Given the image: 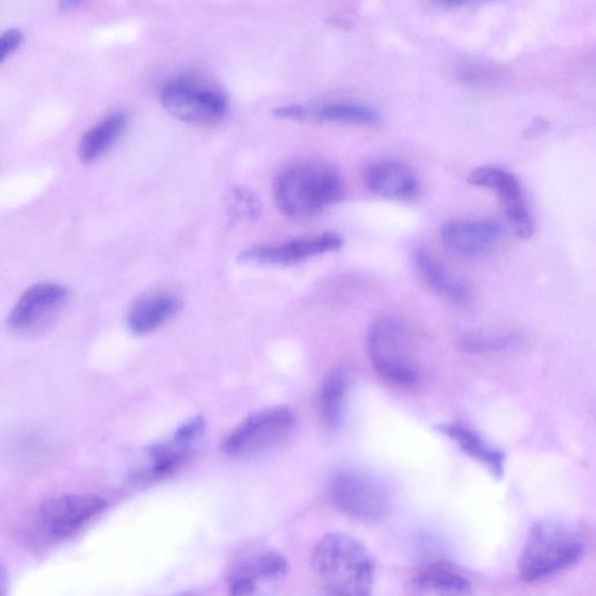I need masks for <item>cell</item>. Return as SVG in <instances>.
I'll use <instances>...</instances> for the list:
<instances>
[{"label":"cell","mask_w":596,"mask_h":596,"mask_svg":"<svg viewBox=\"0 0 596 596\" xmlns=\"http://www.w3.org/2000/svg\"><path fill=\"white\" fill-rule=\"evenodd\" d=\"M313 570L327 596H370L376 562L367 547L344 533H331L316 545Z\"/></svg>","instance_id":"obj_1"},{"label":"cell","mask_w":596,"mask_h":596,"mask_svg":"<svg viewBox=\"0 0 596 596\" xmlns=\"http://www.w3.org/2000/svg\"><path fill=\"white\" fill-rule=\"evenodd\" d=\"M272 193L284 216L302 220L315 217L340 202L344 183L334 167L316 161H301L277 175Z\"/></svg>","instance_id":"obj_2"},{"label":"cell","mask_w":596,"mask_h":596,"mask_svg":"<svg viewBox=\"0 0 596 596\" xmlns=\"http://www.w3.org/2000/svg\"><path fill=\"white\" fill-rule=\"evenodd\" d=\"M585 555V544L569 528L540 522L530 529L519 560L522 582H544L576 566Z\"/></svg>","instance_id":"obj_3"},{"label":"cell","mask_w":596,"mask_h":596,"mask_svg":"<svg viewBox=\"0 0 596 596\" xmlns=\"http://www.w3.org/2000/svg\"><path fill=\"white\" fill-rule=\"evenodd\" d=\"M161 104L177 121L213 126L227 117V93L211 78L195 73L176 75L160 91Z\"/></svg>","instance_id":"obj_4"},{"label":"cell","mask_w":596,"mask_h":596,"mask_svg":"<svg viewBox=\"0 0 596 596\" xmlns=\"http://www.w3.org/2000/svg\"><path fill=\"white\" fill-rule=\"evenodd\" d=\"M370 362L385 381L398 386L420 381L410 334L404 321L391 316L377 319L367 335Z\"/></svg>","instance_id":"obj_5"},{"label":"cell","mask_w":596,"mask_h":596,"mask_svg":"<svg viewBox=\"0 0 596 596\" xmlns=\"http://www.w3.org/2000/svg\"><path fill=\"white\" fill-rule=\"evenodd\" d=\"M287 559L266 546H254L233 560L228 576L229 596H276L288 576Z\"/></svg>","instance_id":"obj_6"},{"label":"cell","mask_w":596,"mask_h":596,"mask_svg":"<svg viewBox=\"0 0 596 596\" xmlns=\"http://www.w3.org/2000/svg\"><path fill=\"white\" fill-rule=\"evenodd\" d=\"M295 427V415L287 407L257 411L237 426L225 440L224 453L234 458L256 456L286 441Z\"/></svg>","instance_id":"obj_7"},{"label":"cell","mask_w":596,"mask_h":596,"mask_svg":"<svg viewBox=\"0 0 596 596\" xmlns=\"http://www.w3.org/2000/svg\"><path fill=\"white\" fill-rule=\"evenodd\" d=\"M331 504L347 517L362 522L383 519L390 509V494L379 481L358 471H341L330 480Z\"/></svg>","instance_id":"obj_8"},{"label":"cell","mask_w":596,"mask_h":596,"mask_svg":"<svg viewBox=\"0 0 596 596\" xmlns=\"http://www.w3.org/2000/svg\"><path fill=\"white\" fill-rule=\"evenodd\" d=\"M105 498L93 494H68L46 500L40 507V521L54 538H69L106 510Z\"/></svg>","instance_id":"obj_9"},{"label":"cell","mask_w":596,"mask_h":596,"mask_svg":"<svg viewBox=\"0 0 596 596\" xmlns=\"http://www.w3.org/2000/svg\"><path fill=\"white\" fill-rule=\"evenodd\" d=\"M68 290L61 284L42 282L31 286L14 305L9 325L20 333H37L53 324L68 301Z\"/></svg>","instance_id":"obj_10"},{"label":"cell","mask_w":596,"mask_h":596,"mask_svg":"<svg viewBox=\"0 0 596 596\" xmlns=\"http://www.w3.org/2000/svg\"><path fill=\"white\" fill-rule=\"evenodd\" d=\"M469 181L498 193L515 233L522 239L534 234L535 220L529 211L522 185L517 176L500 167L486 166L474 169L469 176Z\"/></svg>","instance_id":"obj_11"},{"label":"cell","mask_w":596,"mask_h":596,"mask_svg":"<svg viewBox=\"0 0 596 596\" xmlns=\"http://www.w3.org/2000/svg\"><path fill=\"white\" fill-rule=\"evenodd\" d=\"M342 246L341 236L326 232L286 241L278 245L253 248L241 253L239 261L250 264L289 266L340 250Z\"/></svg>","instance_id":"obj_12"},{"label":"cell","mask_w":596,"mask_h":596,"mask_svg":"<svg viewBox=\"0 0 596 596\" xmlns=\"http://www.w3.org/2000/svg\"><path fill=\"white\" fill-rule=\"evenodd\" d=\"M444 246L462 257H481L500 243L502 225L486 219H458L444 225L441 232Z\"/></svg>","instance_id":"obj_13"},{"label":"cell","mask_w":596,"mask_h":596,"mask_svg":"<svg viewBox=\"0 0 596 596\" xmlns=\"http://www.w3.org/2000/svg\"><path fill=\"white\" fill-rule=\"evenodd\" d=\"M365 180L370 191L384 199L413 201L421 192L417 174L407 164L394 158L378 160L367 166Z\"/></svg>","instance_id":"obj_14"},{"label":"cell","mask_w":596,"mask_h":596,"mask_svg":"<svg viewBox=\"0 0 596 596\" xmlns=\"http://www.w3.org/2000/svg\"><path fill=\"white\" fill-rule=\"evenodd\" d=\"M276 115L282 119L356 125H375L381 121L380 112L375 106L350 101H331L312 107L289 105L278 109Z\"/></svg>","instance_id":"obj_15"},{"label":"cell","mask_w":596,"mask_h":596,"mask_svg":"<svg viewBox=\"0 0 596 596\" xmlns=\"http://www.w3.org/2000/svg\"><path fill=\"white\" fill-rule=\"evenodd\" d=\"M408 596H471L472 584L461 572L446 563H434L415 574Z\"/></svg>","instance_id":"obj_16"},{"label":"cell","mask_w":596,"mask_h":596,"mask_svg":"<svg viewBox=\"0 0 596 596\" xmlns=\"http://www.w3.org/2000/svg\"><path fill=\"white\" fill-rule=\"evenodd\" d=\"M180 308V301L166 293L138 300L128 313V328L136 334H148L167 324Z\"/></svg>","instance_id":"obj_17"},{"label":"cell","mask_w":596,"mask_h":596,"mask_svg":"<svg viewBox=\"0 0 596 596\" xmlns=\"http://www.w3.org/2000/svg\"><path fill=\"white\" fill-rule=\"evenodd\" d=\"M128 115L115 111L97 122L79 143V157L84 164H92L106 154L126 131Z\"/></svg>","instance_id":"obj_18"},{"label":"cell","mask_w":596,"mask_h":596,"mask_svg":"<svg viewBox=\"0 0 596 596\" xmlns=\"http://www.w3.org/2000/svg\"><path fill=\"white\" fill-rule=\"evenodd\" d=\"M414 261L426 282L439 295L454 303H466L469 301V286L455 277L436 256H433L426 250H417L414 254Z\"/></svg>","instance_id":"obj_19"},{"label":"cell","mask_w":596,"mask_h":596,"mask_svg":"<svg viewBox=\"0 0 596 596\" xmlns=\"http://www.w3.org/2000/svg\"><path fill=\"white\" fill-rule=\"evenodd\" d=\"M440 430L456 442L462 453L486 466L495 478H503L506 462L503 451L493 447L475 431L461 424L448 423L440 427Z\"/></svg>","instance_id":"obj_20"},{"label":"cell","mask_w":596,"mask_h":596,"mask_svg":"<svg viewBox=\"0 0 596 596\" xmlns=\"http://www.w3.org/2000/svg\"><path fill=\"white\" fill-rule=\"evenodd\" d=\"M350 377L346 370L338 368L326 378L319 393L321 422L331 431L340 428L343 421Z\"/></svg>","instance_id":"obj_21"},{"label":"cell","mask_w":596,"mask_h":596,"mask_svg":"<svg viewBox=\"0 0 596 596\" xmlns=\"http://www.w3.org/2000/svg\"><path fill=\"white\" fill-rule=\"evenodd\" d=\"M150 472L154 477H166L183 467L191 456V445L173 441L153 445L149 451Z\"/></svg>","instance_id":"obj_22"},{"label":"cell","mask_w":596,"mask_h":596,"mask_svg":"<svg viewBox=\"0 0 596 596\" xmlns=\"http://www.w3.org/2000/svg\"><path fill=\"white\" fill-rule=\"evenodd\" d=\"M511 342L512 337L506 333H473L464 338L461 346L467 352L485 353L502 351Z\"/></svg>","instance_id":"obj_23"},{"label":"cell","mask_w":596,"mask_h":596,"mask_svg":"<svg viewBox=\"0 0 596 596\" xmlns=\"http://www.w3.org/2000/svg\"><path fill=\"white\" fill-rule=\"evenodd\" d=\"M204 430L205 422L203 418L196 417L181 426L180 429L176 431L174 440L191 445L202 436Z\"/></svg>","instance_id":"obj_24"},{"label":"cell","mask_w":596,"mask_h":596,"mask_svg":"<svg viewBox=\"0 0 596 596\" xmlns=\"http://www.w3.org/2000/svg\"><path fill=\"white\" fill-rule=\"evenodd\" d=\"M24 40L23 31L9 29L0 35V63L4 62Z\"/></svg>","instance_id":"obj_25"},{"label":"cell","mask_w":596,"mask_h":596,"mask_svg":"<svg viewBox=\"0 0 596 596\" xmlns=\"http://www.w3.org/2000/svg\"><path fill=\"white\" fill-rule=\"evenodd\" d=\"M9 592V575L2 561H0V596H7Z\"/></svg>","instance_id":"obj_26"},{"label":"cell","mask_w":596,"mask_h":596,"mask_svg":"<svg viewBox=\"0 0 596 596\" xmlns=\"http://www.w3.org/2000/svg\"><path fill=\"white\" fill-rule=\"evenodd\" d=\"M182 596H195V595H191V594H189V595H182Z\"/></svg>","instance_id":"obj_27"}]
</instances>
